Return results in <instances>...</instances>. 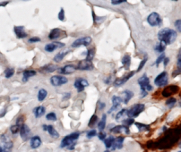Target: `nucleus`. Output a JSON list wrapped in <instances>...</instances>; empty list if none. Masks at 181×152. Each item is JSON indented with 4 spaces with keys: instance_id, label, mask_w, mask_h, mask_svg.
<instances>
[{
    "instance_id": "f257e3e1",
    "label": "nucleus",
    "mask_w": 181,
    "mask_h": 152,
    "mask_svg": "<svg viewBox=\"0 0 181 152\" xmlns=\"http://www.w3.org/2000/svg\"><path fill=\"white\" fill-rule=\"evenodd\" d=\"M177 33L175 30L170 28H163L158 33L159 41L165 45L172 44L177 39Z\"/></svg>"
},
{
    "instance_id": "f03ea898",
    "label": "nucleus",
    "mask_w": 181,
    "mask_h": 152,
    "mask_svg": "<svg viewBox=\"0 0 181 152\" xmlns=\"http://www.w3.org/2000/svg\"><path fill=\"white\" fill-rule=\"evenodd\" d=\"M79 137V133H71L69 135H67L63 138L60 144L61 148H68L69 149L72 150L74 148V146L76 145V142Z\"/></svg>"
},
{
    "instance_id": "7ed1b4c3",
    "label": "nucleus",
    "mask_w": 181,
    "mask_h": 152,
    "mask_svg": "<svg viewBox=\"0 0 181 152\" xmlns=\"http://www.w3.org/2000/svg\"><path fill=\"white\" fill-rule=\"evenodd\" d=\"M138 84L140 85V89H141V98H144L147 95L148 92L152 89V86L150 83V79L147 77V74L145 73L138 80Z\"/></svg>"
},
{
    "instance_id": "20e7f679",
    "label": "nucleus",
    "mask_w": 181,
    "mask_h": 152,
    "mask_svg": "<svg viewBox=\"0 0 181 152\" xmlns=\"http://www.w3.org/2000/svg\"><path fill=\"white\" fill-rule=\"evenodd\" d=\"M145 109V105L143 104H136L133 105L131 108L127 111V115L130 118L137 117Z\"/></svg>"
},
{
    "instance_id": "39448f33",
    "label": "nucleus",
    "mask_w": 181,
    "mask_h": 152,
    "mask_svg": "<svg viewBox=\"0 0 181 152\" xmlns=\"http://www.w3.org/2000/svg\"><path fill=\"white\" fill-rule=\"evenodd\" d=\"M147 22L151 27H157L162 24V19L158 13L152 12L147 17Z\"/></svg>"
},
{
    "instance_id": "423d86ee",
    "label": "nucleus",
    "mask_w": 181,
    "mask_h": 152,
    "mask_svg": "<svg viewBox=\"0 0 181 152\" xmlns=\"http://www.w3.org/2000/svg\"><path fill=\"white\" fill-rule=\"evenodd\" d=\"M92 41V37L90 36H84V37H81V38H79L77 40H75L72 44V47L73 48H77V47L82 46V45H84V46H87V45H89Z\"/></svg>"
},
{
    "instance_id": "0eeeda50",
    "label": "nucleus",
    "mask_w": 181,
    "mask_h": 152,
    "mask_svg": "<svg viewBox=\"0 0 181 152\" xmlns=\"http://www.w3.org/2000/svg\"><path fill=\"white\" fill-rule=\"evenodd\" d=\"M167 81H168V76H167V72L164 71L156 76L154 83L157 86H164L167 85Z\"/></svg>"
},
{
    "instance_id": "6e6552de",
    "label": "nucleus",
    "mask_w": 181,
    "mask_h": 152,
    "mask_svg": "<svg viewBox=\"0 0 181 152\" xmlns=\"http://www.w3.org/2000/svg\"><path fill=\"white\" fill-rule=\"evenodd\" d=\"M51 83L54 86H60L62 85L66 84L68 82V80L65 76H60V75H55L52 76L51 78Z\"/></svg>"
},
{
    "instance_id": "1a4fd4ad",
    "label": "nucleus",
    "mask_w": 181,
    "mask_h": 152,
    "mask_svg": "<svg viewBox=\"0 0 181 152\" xmlns=\"http://www.w3.org/2000/svg\"><path fill=\"white\" fill-rule=\"evenodd\" d=\"M178 91H179V87L177 86L171 85V86H168L165 89H164V90L162 91V96L165 98H168V97L172 96L174 94L177 93Z\"/></svg>"
},
{
    "instance_id": "9d476101",
    "label": "nucleus",
    "mask_w": 181,
    "mask_h": 152,
    "mask_svg": "<svg viewBox=\"0 0 181 152\" xmlns=\"http://www.w3.org/2000/svg\"><path fill=\"white\" fill-rule=\"evenodd\" d=\"M67 36V34L64 30L59 29V28H54V29L51 30L50 33L48 35V38L52 40H57L58 38H63L62 36Z\"/></svg>"
},
{
    "instance_id": "9b49d317",
    "label": "nucleus",
    "mask_w": 181,
    "mask_h": 152,
    "mask_svg": "<svg viewBox=\"0 0 181 152\" xmlns=\"http://www.w3.org/2000/svg\"><path fill=\"white\" fill-rule=\"evenodd\" d=\"M88 85H89L88 82L85 79H82V78L77 79L74 83V86L77 89L78 92H82L84 88L88 86Z\"/></svg>"
},
{
    "instance_id": "f8f14e48",
    "label": "nucleus",
    "mask_w": 181,
    "mask_h": 152,
    "mask_svg": "<svg viewBox=\"0 0 181 152\" xmlns=\"http://www.w3.org/2000/svg\"><path fill=\"white\" fill-rule=\"evenodd\" d=\"M65 46V44L60 42H53L52 43L47 44L45 46V50L48 52H52L57 48H63Z\"/></svg>"
},
{
    "instance_id": "ddd939ff",
    "label": "nucleus",
    "mask_w": 181,
    "mask_h": 152,
    "mask_svg": "<svg viewBox=\"0 0 181 152\" xmlns=\"http://www.w3.org/2000/svg\"><path fill=\"white\" fill-rule=\"evenodd\" d=\"M77 68L79 70H82V71H91L94 68V66L92 61L84 59V60L80 61L79 64H78Z\"/></svg>"
},
{
    "instance_id": "4468645a",
    "label": "nucleus",
    "mask_w": 181,
    "mask_h": 152,
    "mask_svg": "<svg viewBox=\"0 0 181 152\" xmlns=\"http://www.w3.org/2000/svg\"><path fill=\"white\" fill-rule=\"evenodd\" d=\"M20 133H21V137L24 141H27L29 138H30V135H31V131L28 127L27 125L24 124L21 126V130H20Z\"/></svg>"
},
{
    "instance_id": "2eb2a0df",
    "label": "nucleus",
    "mask_w": 181,
    "mask_h": 152,
    "mask_svg": "<svg viewBox=\"0 0 181 152\" xmlns=\"http://www.w3.org/2000/svg\"><path fill=\"white\" fill-rule=\"evenodd\" d=\"M112 107L109 109V111H108L109 114L113 112V111H116L118 108L121 106V103L122 102V99L120 97H117V96H113L112 99Z\"/></svg>"
},
{
    "instance_id": "dca6fc26",
    "label": "nucleus",
    "mask_w": 181,
    "mask_h": 152,
    "mask_svg": "<svg viewBox=\"0 0 181 152\" xmlns=\"http://www.w3.org/2000/svg\"><path fill=\"white\" fill-rule=\"evenodd\" d=\"M134 75V72L133 71V72H131L130 73H128V75H126L124 77H122V78H119V79H116V81L114 82V85L116 86H122V85H123L124 83H125L126 82L128 81L129 79H131V77H132Z\"/></svg>"
},
{
    "instance_id": "f3484780",
    "label": "nucleus",
    "mask_w": 181,
    "mask_h": 152,
    "mask_svg": "<svg viewBox=\"0 0 181 152\" xmlns=\"http://www.w3.org/2000/svg\"><path fill=\"white\" fill-rule=\"evenodd\" d=\"M76 68L74 65H71V64H68V65L64 66V68H61L59 70L60 73L62 74H71L72 73H74L76 71Z\"/></svg>"
},
{
    "instance_id": "a211bd4d",
    "label": "nucleus",
    "mask_w": 181,
    "mask_h": 152,
    "mask_svg": "<svg viewBox=\"0 0 181 152\" xmlns=\"http://www.w3.org/2000/svg\"><path fill=\"white\" fill-rule=\"evenodd\" d=\"M14 30L16 36H17V38L23 39V38H26V36H27V33L24 31V27H20V26L14 27Z\"/></svg>"
},
{
    "instance_id": "6ab92c4d",
    "label": "nucleus",
    "mask_w": 181,
    "mask_h": 152,
    "mask_svg": "<svg viewBox=\"0 0 181 152\" xmlns=\"http://www.w3.org/2000/svg\"><path fill=\"white\" fill-rule=\"evenodd\" d=\"M41 144V140L39 136L38 135H35V136L32 137L30 138V146L32 148L36 149L38 148Z\"/></svg>"
},
{
    "instance_id": "aec40b11",
    "label": "nucleus",
    "mask_w": 181,
    "mask_h": 152,
    "mask_svg": "<svg viewBox=\"0 0 181 152\" xmlns=\"http://www.w3.org/2000/svg\"><path fill=\"white\" fill-rule=\"evenodd\" d=\"M35 75H36V72L33 70H26L24 71L23 73V82L26 83L27 82L28 79L29 77H32V76H34Z\"/></svg>"
},
{
    "instance_id": "412c9836",
    "label": "nucleus",
    "mask_w": 181,
    "mask_h": 152,
    "mask_svg": "<svg viewBox=\"0 0 181 152\" xmlns=\"http://www.w3.org/2000/svg\"><path fill=\"white\" fill-rule=\"evenodd\" d=\"M45 107L43 106H39V107H35L33 110V113L35 114V117L36 118H39L41 116H43L44 114H45Z\"/></svg>"
},
{
    "instance_id": "4be33fe9",
    "label": "nucleus",
    "mask_w": 181,
    "mask_h": 152,
    "mask_svg": "<svg viewBox=\"0 0 181 152\" xmlns=\"http://www.w3.org/2000/svg\"><path fill=\"white\" fill-rule=\"evenodd\" d=\"M111 131L116 133H121V132H124L126 134H128V133H129V129H128V127H127V126H124V125H120V126H115L113 129L111 130Z\"/></svg>"
},
{
    "instance_id": "5701e85b",
    "label": "nucleus",
    "mask_w": 181,
    "mask_h": 152,
    "mask_svg": "<svg viewBox=\"0 0 181 152\" xmlns=\"http://www.w3.org/2000/svg\"><path fill=\"white\" fill-rule=\"evenodd\" d=\"M124 139V137H122V136H119V137H118L117 138H116L115 141H114L113 145H112V146H113V148L112 149L122 148Z\"/></svg>"
},
{
    "instance_id": "b1692460",
    "label": "nucleus",
    "mask_w": 181,
    "mask_h": 152,
    "mask_svg": "<svg viewBox=\"0 0 181 152\" xmlns=\"http://www.w3.org/2000/svg\"><path fill=\"white\" fill-rule=\"evenodd\" d=\"M47 131L49 133V135L54 138H59V133H57V130L54 128V126L52 125H48L47 126Z\"/></svg>"
},
{
    "instance_id": "393cba45",
    "label": "nucleus",
    "mask_w": 181,
    "mask_h": 152,
    "mask_svg": "<svg viewBox=\"0 0 181 152\" xmlns=\"http://www.w3.org/2000/svg\"><path fill=\"white\" fill-rule=\"evenodd\" d=\"M177 71H175L174 72V73H176L174 75V76L177 74H180L181 73V48H180L179 52H178L177 55Z\"/></svg>"
},
{
    "instance_id": "a878e982",
    "label": "nucleus",
    "mask_w": 181,
    "mask_h": 152,
    "mask_svg": "<svg viewBox=\"0 0 181 152\" xmlns=\"http://www.w3.org/2000/svg\"><path fill=\"white\" fill-rule=\"evenodd\" d=\"M69 52V50L64 51V52H60V53H58L57 55H56L54 56V61H56V62H60V61L64 59V58L65 57Z\"/></svg>"
},
{
    "instance_id": "bb28decb",
    "label": "nucleus",
    "mask_w": 181,
    "mask_h": 152,
    "mask_svg": "<svg viewBox=\"0 0 181 152\" xmlns=\"http://www.w3.org/2000/svg\"><path fill=\"white\" fill-rule=\"evenodd\" d=\"M41 70L45 72H48V73H52L54 71H55L56 70H57V67L56 65H54V64H48L46 66H44L43 68H41Z\"/></svg>"
},
{
    "instance_id": "cd10ccee",
    "label": "nucleus",
    "mask_w": 181,
    "mask_h": 152,
    "mask_svg": "<svg viewBox=\"0 0 181 152\" xmlns=\"http://www.w3.org/2000/svg\"><path fill=\"white\" fill-rule=\"evenodd\" d=\"M122 64L125 69H128L131 65V56L129 55H125L122 58Z\"/></svg>"
},
{
    "instance_id": "c85d7f7f",
    "label": "nucleus",
    "mask_w": 181,
    "mask_h": 152,
    "mask_svg": "<svg viewBox=\"0 0 181 152\" xmlns=\"http://www.w3.org/2000/svg\"><path fill=\"white\" fill-rule=\"evenodd\" d=\"M47 95H48V92L45 89H41L39 91L38 93V100L39 102H42V101L45 100V99L46 98Z\"/></svg>"
},
{
    "instance_id": "c756f323",
    "label": "nucleus",
    "mask_w": 181,
    "mask_h": 152,
    "mask_svg": "<svg viewBox=\"0 0 181 152\" xmlns=\"http://www.w3.org/2000/svg\"><path fill=\"white\" fill-rule=\"evenodd\" d=\"M123 93L125 95V98H124V104H127L128 102H129V101L132 99V97L134 96V93H133V92H131V91H129V90H125V91H124Z\"/></svg>"
},
{
    "instance_id": "7c9ffc66",
    "label": "nucleus",
    "mask_w": 181,
    "mask_h": 152,
    "mask_svg": "<svg viewBox=\"0 0 181 152\" xmlns=\"http://www.w3.org/2000/svg\"><path fill=\"white\" fill-rule=\"evenodd\" d=\"M106 121H107V115H106V114H104L101 120H100L98 123V129L100 130V131H103V130L105 129Z\"/></svg>"
},
{
    "instance_id": "2f4dec72",
    "label": "nucleus",
    "mask_w": 181,
    "mask_h": 152,
    "mask_svg": "<svg viewBox=\"0 0 181 152\" xmlns=\"http://www.w3.org/2000/svg\"><path fill=\"white\" fill-rule=\"evenodd\" d=\"M114 141H115V138L112 136L106 138V140H104V143H105L106 147H107V148H109L112 147L114 143Z\"/></svg>"
},
{
    "instance_id": "473e14b6",
    "label": "nucleus",
    "mask_w": 181,
    "mask_h": 152,
    "mask_svg": "<svg viewBox=\"0 0 181 152\" xmlns=\"http://www.w3.org/2000/svg\"><path fill=\"white\" fill-rule=\"evenodd\" d=\"M166 48V45L165 43H162V42H160L159 43H158L156 45V46H155V50L157 52H159V53H161V52H163L165 51V49Z\"/></svg>"
},
{
    "instance_id": "72a5a7b5",
    "label": "nucleus",
    "mask_w": 181,
    "mask_h": 152,
    "mask_svg": "<svg viewBox=\"0 0 181 152\" xmlns=\"http://www.w3.org/2000/svg\"><path fill=\"white\" fill-rule=\"evenodd\" d=\"M135 125L137 126V128L139 129L140 131H147V130H150V126H148V125L140 123H135Z\"/></svg>"
},
{
    "instance_id": "f704fd0d",
    "label": "nucleus",
    "mask_w": 181,
    "mask_h": 152,
    "mask_svg": "<svg viewBox=\"0 0 181 152\" xmlns=\"http://www.w3.org/2000/svg\"><path fill=\"white\" fill-rule=\"evenodd\" d=\"M177 102V99H174V98H170V99H167L165 102V104L167 106H168L169 107H172L173 106H174V104H176Z\"/></svg>"
},
{
    "instance_id": "c9c22d12",
    "label": "nucleus",
    "mask_w": 181,
    "mask_h": 152,
    "mask_svg": "<svg viewBox=\"0 0 181 152\" xmlns=\"http://www.w3.org/2000/svg\"><path fill=\"white\" fill-rule=\"evenodd\" d=\"M14 73V68H7L5 71V76L6 78H11Z\"/></svg>"
},
{
    "instance_id": "e433bc0d",
    "label": "nucleus",
    "mask_w": 181,
    "mask_h": 152,
    "mask_svg": "<svg viewBox=\"0 0 181 152\" xmlns=\"http://www.w3.org/2000/svg\"><path fill=\"white\" fill-rule=\"evenodd\" d=\"M94 48H91L88 51V54H87L86 60L89 61H92V59L94 58Z\"/></svg>"
},
{
    "instance_id": "4c0bfd02",
    "label": "nucleus",
    "mask_w": 181,
    "mask_h": 152,
    "mask_svg": "<svg viewBox=\"0 0 181 152\" xmlns=\"http://www.w3.org/2000/svg\"><path fill=\"white\" fill-rule=\"evenodd\" d=\"M124 114H127V110H126V109H122V111H119V112L118 113L117 115H116V120H117V121L120 120L122 119L123 117H124Z\"/></svg>"
},
{
    "instance_id": "58836bf2",
    "label": "nucleus",
    "mask_w": 181,
    "mask_h": 152,
    "mask_svg": "<svg viewBox=\"0 0 181 152\" xmlns=\"http://www.w3.org/2000/svg\"><path fill=\"white\" fill-rule=\"evenodd\" d=\"M97 120V115L94 114L93 116L91 117V119H90L89 123H88V126L89 127H93L95 125V123H96Z\"/></svg>"
},
{
    "instance_id": "ea45409f",
    "label": "nucleus",
    "mask_w": 181,
    "mask_h": 152,
    "mask_svg": "<svg viewBox=\"0 0 181 152\" xmlns=\"http://www.w3.org/2000/svg\"><path fill=\"white\" fill-rule=\"evenodd\" d=\"M46 119L50 121H56L57 120V116L54 113L51 112L46 115Z\"/></svg>"
},
{
    "instance_id": "a19ab883",
    "label": "nucleus",
    "mask_w": 181,
    "mask_h": 152,
    "mask_svg": "<svg viewBox=\"0 0 181 152\" xmlns=\"http://www.w3.org/2000/svg\"><path fill=\"white\" fill-rule=\"evenodd\" d=\"M24 121H25V117L24 115H21L18 117L17 118V120H16V124L18 125V126H21L22 125L24 124Z\"/></svg>"
},
{
    "instance_id": "79ce46f5",
    "label": "nucleus",
    "mask_w": 181,
    "mask_h": 152,
    "mask_svg": "<svg viewBox=\"0 0 181 152\" xmlns=\"http://www.w3.org/2000/svg\"><path fill=\"white\" fill-rule=\"evenodd\" d=\"M20 130H21V126L17 124L14 125V126H12L11 127V132L12 133V134H16L20 131Z\"/></svg>"
},
{
    "instance_id": "37998d69",
    "label": "nucleus",
    "mask_w": 181,
    "mask_h": 152,
    "mask_svg": "<svg viewBox=\"0 0 181 152\" xmlns=\"http://www.w3.org/2000/svg\"><path fill=\"white\" fill-rule=\"evenodd\" d=\"M134 119L133 118H128V119L127 120H124V121H123V124H124V126H127V127H128L129 126H131V124H133L134 123Z\"/></svg>"
},
{
    "instance_id": "c03bdc74",
    "label": "nucleus",
    "mask_w": 181,
    "mask_h": 152,
    "mask_svg": "<svg viewBox=\"0 0 181 152\" xmlns=\"http://www.w3.org/2000/svg\"><path fill=\"white\" fill-rule=\"evenodd\" d=\"M165 54L163 53V54H162V55H159V57H158V58H157L156 61H155V64H156L157 67H158V66L159 65V64H160L161 62H162V61H164L165 58Z\"/></svg>"
},
{
    "instance_id": "a18cd8bd",
    "label": "nucleus",
    "mask_w": 181,
    "mask_h": 152,
    "mask_svg": "<svg viewBox=\"0 0 181 152\" xmlns=\"http://www.w3.org/2000/svg\"><path fill=\"white\" fill-rule=\"evenodd\" d=\"M174 26L176 27L177 30L181 33V19H178L174 23Z\"/></svg>"
},
{
    "instance_id": "49530a36",
    "label": "nucleus",
    "mask_w": 181,
    "mask_h": 152,
    "mask_svg": "<svg viewBox=\"0 0 181 152\" xmlns=\"http://www.w3.org/2000/svg\"><path fill=\"white\" fill-rule=\"evenodd\" d=\"M96 135H97L96 130H92L91 131H89L88 133H87V137L89 138L96 136Z\"/></svg>"
},
{
    "instance_id": "de8ad7c7",
    "label": "nucleus",
    "mask_w": 181,
    "mask_h": 152,
    "mask_svg": "<svg viewBox=\"0 0 181 152\" xmlns=\"http://www.w3.org/2000/svg\"><path fill=\"white\" fill-rule=\"evenodd\" d=\"M40 41H41L40 38L37 37V36H33V37H31V38L28 40V42L30 43H38V42Z\"/></svg>"
},
{
    "instance_id": "09e8293b",
    "label": "nucleus",
    "mask_w": 181,
    "mask_h": 152,
    "mask_svg": "<svg viewBox=\"0 0 181 152\" xmlns=\"http://www.w3.org/2000/svg\"><path fill=\"white\" fill-rule=\"evenodd\" d=\"M58 18H59V20H60V21H64V18H65L64 9H60V12H59V14H58Z\"/></svg>"
},
{
    "instance_id": "8fccbe9b",
    "label": "nucleus",
    "mask_w": 181,
    "mask_h": 152,
    "mask_svg": "<svg viewBox=\"0 0 181 152\" xmlns=\"http://www.w3.org/2000/svg\"><path fill=\"white\" fill-rule=\"evenodd\" d=\"M147 58H146L143 59V61H142L141 62H140V65H139V67H138V69H137V72H139V71H141L142 69H143V68L144 67L145 64L147 63Z\"/></svg>"
},
{
    "instance_id": "3c124183",
    "label": "nucleus",
    "mask_w": 181,
    "mask_h": 152,
    "mask_svg": "<svg viewBox=\"0 0 181 152\" xmlns=\"http://www.w3.org/2000/svg\"><path fill=\"white\" fill-rule=\"evenodd\" d=\"M106 137H107V134H106V133L100 132V133L98 134V138H100V140H102V141L105 140Z\"/></svg>"
},
{
    "instance_id": "603ef678",
    "label": "nucleus",
    "mask_w": 181,
    "mask_h": 152,
    "mask_svg": "<svg viewBox=\"0 0 181 152\" xmlns=\"http://www.w3.org/2000/svg\"><path fill=\"white\" fill-rule=\"evenodd\" d=\"M126 0H112V5H119V4L125 2Z\"/></svg>"
},
{
    "instance_id": "864d4df0",
    "label": "nucleus",
    "mask_w": 181,
    "mask_h": 152,
    "mask_svg": "<svg viewBox=\"0 0 181 152\" xmlns=\"http://www.w3.org/2000/svg\"><path fill=\"white\" fill-rule=\"evenodd\" d=\"M106 104H104V103H102V102H100L99 103V108H100V110H103V109L105 107Z\"/></svg>"
},
{
    "instance_id": "5fc2aeb1",
    "label": "nucleus",
    "mask_w": 181,
    "mask_h": 152,
    "mask_svg": "<svg viewBox=\"0 0 181 152\" xmlns=\"http://www.w3.org/2000/svg\"><path fill=\"white\" fill-rule=\"evenodd\" d=\"M168 62H169L168 58H165V59H164V66H165V67H166V66L167 65Z\"/></svg>"
},
{
    "instance_id": "6e6d98bb",
    "label": "nucleus",
    "mask_w": 181,
    "mask_h": 152,
    "mask_svg": "<svg viewBox=\"0 0 181 152\" xmlns=\"http://www.w3.org/2000/svg\"><path fill=\"white\" fill-rule=\"evenodd\" d=\"M69 97H70V94L69 93H67V94H65V95H64V100H65V99H69Z\"/></svg>"
},
{
    "instance_id": "4d7b16f0",
    "label": "nucleus",
    "mask_w": 181,
    "mask_h": 152,
    "mask_svg": "<svg viewBox=\"0 0 181 152\" xmlns=\"http://www.w3.org/2000/svg\"><path fill=\"white\" fill-rule=\"evenodd\" d=\"M8 4H9V2H2V3H0V6H5V5H7Z\"/></svg>"
},
{
    "instance_id": "13d9d810",
    "label": "nucleus",
    "mask_w": 181,
    "mask_h": 152,
    "mask_svg": "<svg viewBox=\"0 0 181 152\" xmlns=\"http://www.w3.org/2000/svg\"><path fill=\"white\" fill-rule=\"evenodd\" d=\"M47 125H43V126H42V127H43V130H45V131H47Z\"/></svg>"
},
{
    "instance_id": "bf43d9fd",
    "label": "nucleus",
    "mask_w": 181,
    "mask_h": 152,
    "mask_svg": "<svg viewBox=\"0 0 181 152\" xmlns=\"http://www.w3.org/2000/svg\"><path fill=\"white\" fill-rule=\"evenodd\" d=\"M0 152H3V148L0 146Z\"/></svg>"
},
{
    "instance_id": "052dcab7",
    "label": "nucleus",
    "mask_w": 181,
    "mask_h": 152,
    "mask_svg": "<svg viewBox=\"0 0 181 152\" xmlns=\"http://www.w3.org/2000/svg\"><path fill=\"white\" fill-rule=\"evenodd\" d=\"M104 152H109V151H104Z\"/></svg>"
},
{
    "instance_id": "680f3d73",
    "label": "nucleus",
    "mask_w": 181,
    "mask_h": 152,
    "mask_svg": "<svg viewBox=\"0 0 181 152\" xmlns=\"http://www.w3.org/2000/svg\"><path fill=\"white\" fill-rule=\"evenodd\" d=\"M180 106H181V102H180Z\"/></svg>"
},
{
    "instance_id": "e2e57ef3",
    "label": "nucleus",
    "mask_w": 181,
    "mask_h": 152,
    "mask_svg": "<svg viewBox=\"0 0 181 152\" xmlns=\"http://www.w3.org/2000/svg\"><path fill=\"white\" fill-rule=\"evenodd\" d=\"M173 1H177V0H173Z\"/></svg>"
},
{
    "instance_id": "0e129e2a",
    "label": "nucleus",
    "mask_w": 181,
    "mask_h": 152,
    "mask_svg": "<svg viewBox=\"0 0 181 152\" xmlns=\"http://www.w3.org/2000/svg\"><path fill=\"white\" fill-rule=\"evenodd\" d=\"M178 152H181V151H178Z\"/></svg>"
},
{
    "instance_id": "69168bd1",
    "label": "nucleus",
    "mask_w": 181,
    "mask_h": 152,
    "mask_svg": "<svg viewBox=\"0 0 181 152\" xmlns=\"http://www.w3.org/2000/svg\"><path fill=\"white\" fill-rule=\"evenodd\" d=\"M180 148H181V145H180Z\"/></svg>"
}]
</instances>
